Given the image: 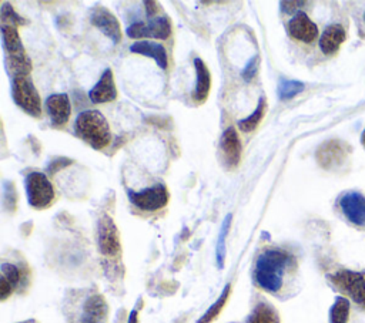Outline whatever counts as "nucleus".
<instances>
[{
    "label": "nucleus",
    "instance_id": "f257e3e1",
    "mask_svg": "<svg viewBox=\"0 0 365 323\" xmlns=\"http://www.w3.org/2000/svg\"><path fill=\"white\" fill-rule=\"evenodd\" d=\"M289 262H291V256L284 250H279V249L264 250L255 262L254 279L257 285L269 293L278 292L282 287L284 273Z\"/></svg>",
    "mask_w": 365,
    "mask_h": 323
},
{
    "label": "nucleus",
    "instance_id": "f03ea898",
    "mask_svg": "<svg viewBox=\"0 0 365 323\" xmlns=\"http://www.w3.org/2000/svg\"><path fill=\"white\" fill-rule=\"evenodd\" d=\"M76 134L96 149L106 148L111 141L107 120L97 110H87L77 115L74 122Z\"/></svg>",
    "mask_w": 365,
    "mask_h": 323
},
{
    "label": "nucleus",
    "instance_id": "7ed1b4c3",
    "mask_svg": "<svg viewBox=\"0 0 365 323\" xmlns=\"http://www.w3.org/2000/svg\"><path fill=\"white\" fill-rule=\"evenodd\" d=\"M1 37L3 46L6 50V57L9 67L16 75H29L31 70V63L26 54L20 36L14 26L1 24Z\"/></svg>",
    "mask_w": 365,
    "mask_h": 323
},
{
    "label": "nucleus",
    "instance_id": "20e7f679",
    "mask_svg": "<svg viewBox=\"0 0 365 323\" xmlns=\"http://www.w3.org/2000/svg\"><path fill=\"white\" fill-rule=\"evenodd\" d=\"M11 94H13L14 102L27 114L33 117L41 115L40 95L29 75H16L13 78Z\"/></svg>",
    "mask_w": 365,
    "mask_h": 323
},
{
    "label": "nucleus",
    "instance_id": "39448f33",
    "mask_svg": "<svg viewBox=\"0 0 365 323\" xmlns=\"http://www.w3.org/2000/svg\"><path fill=\"white\" fill-rule=\"evenodd\" d=\"M328 277L339 290L346 293L358 306L365 309V272L341 269Z\"/></svg>",
    "mask_w": 365,
    "mask_h": 323
},
{
    "label": "nucleus",
    "instance_id": "423d86ee",
    "mask_svg": "<svg viewBox=\"0 0 365 323\" xmlns=\"http://www.w3.org/2000/svg\"><path fill=\"white\" fill-rule=\"evenodd\" d=\"M26 192L30 206L43 209L54 199V189L48 178L41 172H31L26 176Z\"/></svg>",
    "mask_w": 365,
    "mask_h": 323
},
{
    "label": "nucleus",
    "instance_id": "0eeeda50",
    "mask_svg": "<svg viewBox=\"0 0 365 323\" xmlns=\"http://www.w3.org/2000/svg\"><path fill=\"white\" fill-rule=\"evenodd\" d=\"M128 198H130L131 203L135 205L137 208H140L143 211L153 212V211H158L167 205L168 192L164 185L157 184L151 188H145L138 192L128 191Z\"/></svg>",
    "mask_w": 365,
    "mask_h": 323
},
{
    "label": "nucleus",
    "instance_id": "6e6552de",
    "mask_svg": "<svg viewBox=\"0 0 365 323\" xmlns=\"http://www.w3.org/2000/svg\"><path fill=\"white\" fill-rule=\"evenodd\" d=\"M127 36L131 38H158L165 40L171 34V23L167 16L151 18L148 23H134L127 27Z\"/></svg>",
    "mask_w": 365,
    "mask_h": 323
},
{
    "label": "nucleus",
    "instance_id": "1a4fd4ad",
    "mask_svg": "<svg viewBox=\"0 0 365 323\" xmlns=\"http://www.w3.org/2000/svg\"><path fill=\"white\" fill-rule=\"evenodd\" d=\"M339 208L345 218L358 228H365V196L356 191L341 195Z\"/></svg>",
    "mask_w": 365,
    "mask_h": 323
},
{
    "label": "nucleus",
    "instance_id": "9d476101",
    "mask_svg": "<svg viewBox=\"0 0 365 323\" xmlns=\"http://www.w3.org/2000/svg\"><path fill=\"white\" fill-rule=\"evenodd\" d=\"M98 249L104 256H115L120 252L118 231L108 215H103L98 221Z\"/></svg>",
    "mask_w": 365,
    "mask_h": 323
},
{
    "label": "nucleus",
    "instance_id": "9b49d317",
    "mask_svg": "<svg viewBox=\"0 0 365 323\" xmlns=\"http://www.w3.org/2000/svg\"><path fill=\"white\" fill-rule=\"evenodd\" d=\"M288 33L298 41L312 43L318 36V27L304 11H297L288 23Z\"/></svg>",
    "mask_w": 365,
    "mask_h": 323
},
{
    "label": "nucleus",
    "instance_id": "f8f14e48",
    "mask_svg": "<svg viewBox=\"0 0 365 323\" xmlns=\"http://www.w3.org/2000/svg\"><path fill=\"white\" fill-rule=\"evenodd\" d=\"M90 20L114 43H118L121 40L120 23L115 18V16L111 14L106 7H101V6L94 7L90 14Z\"/></svg>",
    "mask_w": 365,
    "mask_h": 323
},
{
    "label": "nucleus",
    "instance_id": "ddd939ff",
    "mask_svg": "<svg viewBox=\"0 0 365 323\" xmlns=\"http://www.w3.org/2000/svg\"><path fill=\"white\" fill-rule=\"evenodd\" d=\"M346 157V147L335 139L324 142L317 151V161L322 168H334Z\"/></svg>",
    "mask_w": 365,
    "mask_h": 323
},
{
    "label": "nucleus",
    "instance_id": "4468645a",
    "mask_svg": "<svg viewBox=\"0 0 365 323\" xmlns=\"http://www.w3.org/2000/svg\"><path fill=\"white\" fill-rule=\"evenodd\" d=\"M46 108L53 127L64 125L71 114L70 100L67 94H53L46 100Z\"/></svg>",
    "mask_w": 365,
    "mask_h": 323
},
{
    "label": "nucleus",
    "instance_id": "2eb2a0df",
    "mask_svg": "<svg viewBox=\"0 0 365 323\" xmlns=\"http://www.w3.org/2000/svg\"><path fill=\"white\" fill-rule=\"evenodd\" d=\"M88 97H90L91 102H94V104H103V102L115 100L117 90H115L114 77H113V73L110 68L104 70L100 80L88 91Z\"/></svg>",
    "mask_w": 365,
    "mask_h": 323
},
{
    "label": "nucleus",
    "instance_id": "dca6fc26",
    "mask_svg": "<svg viewBox=\"0 0 365 323\" xmlns=\"http://www.w3.org/2000/svg\"><path fill=\"white\" fill-rule=\"evenodd\" d=\"M221 151L230 166H237L241 159V141L235 128L230 127L222 132Z\"/></svg>",
    "mask_w": 365,
    "mask_h": 323
},
{
    "label": "nucleus",
    "instance_id": "f3484780",
    "mask_svg": "<svg viewBox=\"0 0 365 323\" xmlns=\"http://www.w3.org/2000/svg\"><path fill=\"white\" fill-rule=\"evenodd\" d=\"M345 30L341 24L328 26L319 37V48L324 54H334L345 41Z\"/></svg>",
    "mask_w": 365,
    "mask_h": 323
},
{
    "label": "nucleus",
    "instance_id": "a211bd4d",
    "mask_svg": "<svg viewBox=\"0 0 365 323\" xmlns=\"http://www.w3.org/2000/svg\"><path fill=\"white\" fill-rule=\"evenodd\" d=\"M107 316V303L101 295L90 296L83 307L81 323H101Z\"/></svg>",
    "mask_w": 365,
    "mask_h": 323
},
{
    "label": "nucleus",
    "instance_id": "6ab92c4d",
    "mask_svg": "<svg viewBox=\"0 0 365 323\" xmlns=\"http://www.w3.org/2000/svg\"><path fill=\"white\" fill-rule=\"evenodd\" d=\"M130 50L135 54H141L145 57H151L155 60L158 67L167 68L168 65V58L165 48L160 43H153V41H135L130 46Z\"/></svg>",
    "mask_w": 365,
    "mask_h": 323
},
{
    "label": "nucleus",
    "instance_id": "aec40b11",
    "mask_svg": "<svg viewBox=\"0 0 365 323\" xmlns=\"http://www.w3.org/2000/svg\"><path fill=\"white\" fill-rule=\"evenodd\" d=\"M194 68H195V74H197V81H195V88L192 91V98L198 102H202L207 100L210 87H211L210 70L201 58L194 60Z\"/></svg>",
    "mask_w": 365,
    "mask_h": 323
},
{
    "label": "nucleus",
    "instance_id": "412c9836",
    "mask_svg": "<svg viewBox=\"0 0 365 323\" xmlns=\"http://www.w3.org/2000/svg\"><path fill=\"white\" fill-rule=\"evenodd\" d=\"M248 323H279V317L274 307L267 303H259L252 310Z\"/></svg>",
    "mask_w": 365,
    "mask_h": 323
},
{
    "label": "nucleus",
    "instance_id": "4be33fe9",
    "mask_svg": "<svg viewBox=\"0 0 365 323\" xmlns=\"http://www.w3.org/2000/svg\"><path fill=\"white\" fill-rule=\"evenodd\" d=\"M264 114H265V98L261 97L259 101H258V105L257 108L254 110V112L251 115H248L247 118L238 121V127L241 131L244 132H251L257 128V125L262 121L264 118Z\"/></svg>",
    "mask_w": 365,
    "mask_h": 323
},
{
    "label": "nucleus",
    "instance_id": "5701e85b",
    "mask_svg": "<svg viewBox=\"0 0 365 323\" xmlns=\"http://www.w3.org/2000/svg\"><path fill=\"white\" fill-rule=\"evenodd\" d=\"M349 317V300L344 296H338L331 306L329 320L331 323H346Z\"/></svg>",
    "mask_w": 365,
    "mask_h": 323
},
{
    "label": "nucleus",
    "instance_id": "b1692460",
    "mask_svg": "<svg viewBox=\"0 0 365 323\" xmlns=\"http://www.w3.org/2000/svg\"><path fill=\"white\" fill-rule=\"evenodd\" d=\"M304 88H305V85L301 81L281 78L278 83V87H277V92L281 100H291L292 97L302 92Z\"/></svg>",
    "mask_w": 365,
    "mask_h": 323
},
{
    "label": "nucleus",
    "instance_id": "393cba45",
    "mask_svg": "<svg viewBox=\"0 0 365 323\" xmlns=\"http://www.w3.org/2000/svg\"><path fill=\"white\" fill-rule=\"evenodd\" d=\"M231 215H227L222 225H221V229H220V233H218V239H217V248H215V259H217V265L220 269H222L224 266V260H225V239H227V235H228V231H230V223H231Z\"/></svg>",
    "mask_w": 365,
    "mask_h": 323
},
{
    "label": "nucleus",
    "instance_id": "a878e982",
    "mask_svg": "<svg viewBox=\"0 0 365 323\" xmlns=\"http://www.w3.org/2000/svg\"><path fill=\"white\" fill-rule=\"evenodd\" d=\"M230 285H227L225 287H224V290H222V293L220 295V297L208 307V310L198 319V322L197 323H211L218 314H220V312H221V309L224 307V305H225V302H227V299H228V296H230Z\"/></svg>",
    "mask_w": 365,
    "mask_h": 323
},
{
    "label": "nucleus",
    "instance_id": "bb28decb",
    "mask_svg": "<svg viewBox=\"0 0 365 323\" xmlns=\"http://www.w3.org/2000/svg\"><path fill=\"white\" fill-rule=\"evenodd\" d=\"M1 21L3 24H7V26H21L26 23V20L23 17H20L14 10H13V6L4 3L3 7H1Z\"/></svg>",
    "mask_w": 365,
    "mask_h": 323
},
{
    "label": "nucleus",
    "instance_id": "cd10ccee",
    "mask_svg": "<svg viewBox=\"0 0 365 323\" xmlns=\"http://www.w3.org/2000/svg\"><path fill=\"white\" fill-rule=\"evenodd\" d=\"M1 276H4V277L10 282V285H11L13 287H16L17 283L20 282V272H19V269H17L14 265H11V263H3V265H1Z\"/></svg>",
    "mask_w": 365,
    "mask_h": 323
},
{
    "label": "nucleus",
    "instance_id": "c85d7f7f",
    "mask_svg": "<svg viewBox=\"0 0 365 323\" xmlns=\"http://www.w3.org/2000/svg\"><path fill=\"white\" fill-rule=\"evenodd\" d=\"M258 67H259V55H254L245 65V68L242 70V78L245 81H251L257 73H258Z\"/></svg>",
    "mask_w": 365,
    "mask_h": 323
},
{
    "label": "nucleus",
    "instance_id": "c756f323",
    "mask_svg": "<svg viewBox=\"0 0 365 323\" xmlns=\"http://www.w3.org/2000/svg\"><path fill=\"white\" fill-rule=\"evenodd\" d=\"M4 203L9 206V209H14L16 205V192H14V186L10 182H4Z\"/></svg>",
    "mask_w": 365,
    "mask_h": 323
},
{
    "label": "nucleus",
    "instance_id": "7c9ffc66",
    "mask_svg": "<svg viewBox=\"0 0 365 323\" xmlns=\"http://www.w3.org/2000/svg\"><path fill=\"white\" fill-rule=\"evenodd\" d=\"M70 164H71V159L64 158V157H58V158H56L53 162L48 164V172H50V174H54L56 171H60L61 168L68 166Z\"/></svg>",
    "mask_w": 365,
    "mask_h": 323
},
{
    "label": "nucleus",
    "instance_id": "2f4dec72",
    "mask_svg": "<svg viewBox=\"0 0 365 323\" xmlns=\"http://www.w3.org/2000/svg\"><path fill=\"white\" fill-rule=\"evenodd\" d=\"M13 289L14 287L10 285V282L4 276H0V299L6 300L11 295Z\"/></svg>",
    "mask_w": 365,
    "mask_h": 323
},
{
    "label": "nucleus",
    "instance_id": "473e14b6",
    "mask_svg": "<svg viewBox=\"0 0 365 323\" xmlns=\"http://www.w3.org/2000/svg\"><path fill=\"white\" fill-rule=\"evenodd\" d=\"M281 9L285 11V13H292L295 11L297 9H299L301 6L305 4V1H281Z\"/></svg>",
    "mask_w": 365,
    "mask_h": 323
},
{
    "label": "nucleus",
    "instance_id": "72a5a7b5",
    "mask_svg": "<svg viewBox=\"0 0 365 323\" xmlns=\"http://www.w3.org/2000/svg\"><path fill=\"white\" fill-rule=\"evenodd\" d=\"M144 6H145L148 17H153L158 11V7H157L158 4L155 1H144Z\"/></svg>",
    "mask_w": 365,
    "mask_h": 323
},
{
    "label": "nucleus",
    "instance_id": "f704fd0d",
    "mask_svg": "<svg viewBox=\"0 0 365 323\" xmlns=\"http://www.w3.org/2000/svg\"><path fill=\"white\" fill-rule=\"evenodd\" d=\"M137 320H138V310H137V307H134L130 313V317H128L127 323H138Z\"/></svg>",
    "mask_w": 365,
    "mask_h": 323
},
{
    "label": "nucleus",
    "instance_id": "c9c22d12",
    "mask_svg": "<svg viewBox=\"0 0 365 323\" xmlns=\"http://www.w3.org/2000/svg\"><path fill=\"white\" fill-rule=\"evenodd\" d=\"M361 142H362V145L365 147V129H364V132H362V137H361Z\"/></svg>",
    "mask_w": 365,
    "mask_h": 323
},
{
    "label": "nucleus",
    "instance_id": "e433bc0d",
    "mask_svg": "<svg viewBox=\"0 0 365 323\" xmlns=\"http://www.w3.org/2000/svg\"><path fill=\"white\" fill-rule=\"evenodd\" d=\"M364 20H365V13H364Z\"/></svg>",
    "mask_w": 365,
    "mask_h": 323
}]
</instances>
